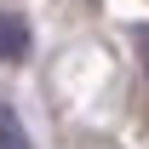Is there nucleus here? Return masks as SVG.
Listing matches in <instances>:
<instances>
[{
  "mask_svg": "<svg viewBox=\"0 0 149 149\" xmlns=\"http://www.w3.org/2000/svg\"><path fill=\"white\" fill-rule=\"evenodd\" d=\"M23 52H29V23H23L17 12H6V17H0V57L17 63Z\"/></svg>",
  "mask_w": 149,
  "mask_h": 149,
  "instance_id": "1",
  "label": "nucleus"
},
{
  "mask_svg": "<svg viewBox=\"0 0 149 149\" xmlns=\"http://www.w3.org/2000/svg\"><path fill=\"white\" fill-rule=\"evenodd\" d=\"M0 149H29V132H23L17 109H6V103H0Z\"/></svg>",
  "mask_w": 149,
  "mask_h": 149,
  "instance_id": "2",
  "label": "nucleus"
},
{
  "mask_svg": "<svg viewBox=\"0 0 149 149\" xmlns=\"http://www.w3.org/2000/svg\"><path fill=\"white\" fill-rule=\"evenodd\" d=\"M138 52H143V63H149V29H138Z\"/></svg>",
  "mask_w": 149,
  "mask_h": 149,
  "instance_id": "3",
  "label": "nucleus"
}]
</instances>
